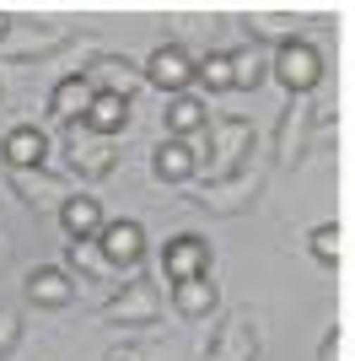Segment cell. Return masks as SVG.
I'll return each instance as SVG.
<instances>
[{
    "instance_id": "obj_28",
    "label": "cell",
    "mask_w": 355,
    "mask_h": 361,
    "mask_svg": "<svg viewBox=\"0 0 355 361\" xmlns=\"http://www.w3.org/2000/svg\"><path fill=\"white\" fill-rule=\"evenodd\" d=\"M108 361H151V350H113Z\"/></svg>"
},
{
    "instance_id": "obj_19",
    "label": "cell",
    "mask_w": 355,
    "mask_h": 361,
    "mask_svg": "<svg viewBox=\"0 0 355 361\" xmlns=\"http://www.w3.org/2000/svg\"><path fill=\"white\" fill-rule=\"evenodd\" d=\"M173 307L183 318H210L221 307V286L210 281V275H194V281H178L173 286Z\"/></svg>"
},
{
    "instance_id": "obj_29",
    "label": "cell",
    "mask_w": 355,
    "mask_h": 361,
    "mask_svg": "<svg viewBox=\"0 0 355 361\" xmlns=\"http://www.w3.org/2000/svg\"><path fill=\"white\" fill-rule=\"evenodd\" d=\"M6 38H11V16L0 11V44H6Z\"/></svg>"
},
{
    "instance_id": "obj_16",
    "label": "cell",
    "mask_w": 355,
    "mask_h": 361,
    "mask_svg": "<svg viewBox=\"0 0 355 361\" xmlns=\"http://www.w3.org/2000/svg\"><path fill=\"white\" fill-rule=\"evenodd\" d=\"M0 151H6V167H11V173H32V167H44V157H49V135L38 124H16Z\"/></svg>"
},
{
    "instance_id": "obj_23",
    "label": "cell",
    "mask_w": 355,
    "mask_h": 361,
    "mask_svg": "<svg viewBox=\"0 0 355 361\" xmlns=\"http://www.w3.org/2000/svg\"><path fill=\"white\" fill-rule=\"evenodd\" d=\"M75 32L70 27H49V32H32V38H16L11 44V60H49L59 49H70Z\"/></svg>"
},
{
    "instance_id": "obj_24",
    "label": "cell",
    "mask_w": 355,
    "mask_h": 361,
    "mask_svg": "<svg viewBox=\"0 0 355 361\" xmlns=\"http://www.w3.org/2000/svg\"><path fill=\"white\" fill-rule=\"evenodd\" d=\"M194 81H205L210 92H232V54H205V60H194Z\"/></svg>"
},
{
    "instance_id": "obj_9",
    "label": "cell",
    "mask_w": 355,
    "mask_h": 361,
    "mask_svg": "<svg viewBox=\"0 0 355 361\" xmlns=\"http://www.w3.org/2000/svg\"><path fill=\"white\" fill-rule=\"evenodd\" d=\"M140 81H151L156 92L178 97V92L194 87V54H189V49H178V44H156V49H151V60H146V71H140Z\"/></svg>"
},
{
    "instance_id": "obj_26",
    "label": "cell",
    "mask_w": 355,
    "mask_h": 361,
    "mask_svg": "<svg viewBox=\"0 0 355 361\" xmlns=\"http://www.w3.org/2000/svg\"><path fill=\"white\" fill-rule=\"evenodd\" d=\"M318 361H350V324H328Z\"/></svg>"
},
{
    "instance_id": "obj_21",
    "label": "cell",
    "mask_w": 355,
    "mask_h": 361,
    "mask_svg": "<svg viewBox=\"0 0 355 361\" xmlns=\"http://www.w3.org/2000/svg\"><path fill=\"white\" fill-rule=\"evenodd\" d=\"M264 75H269V54L259 44H248V49L232 54V92H259Z\"/></svg>"
},
{
    "instance_id": "obj_18",
    "label": "cell",
    "mask_w": 355,
    "mask_h": 361,
    "mask_svg": "<svg viewBox=\"0 0 355 361\" xmlns=\"http://www.w3.org/2000/svg\"><path fill=\"white\" fill-rule=\"evenodd\" d=\"M151 173L162 183H189L194 173H199V151H194L189 140H162V146L151 151Z\"/></svg>"
},
{
    "instance_id": "obj_30",
    "label": "cell",
    "mask_w": 355,
    "mask_h": 361,
    "mask_svg": "<svg viewBox=\"0 0 355 361\" xmlns=\"http://www.w3.org/2000/svg\"><path fill=\"white\" fill-rule=\"evenodd\" d=\"M0 92H6V87H0Z\"/></svg>"
},
{
    "instance_id": "obj_7",
    "label": "cell",
    "mask_w": 355,
    "mask_h": 361,
    "mask_svg": "<svg viewBox=\"0 0 355 361\" xmlns=\"http://www.w3.org/2000/svg\"><path fill=\"white\" fill-rule=\"evenodd\" d=\"M92 243H97V254H103L118 275H135L140 259H146V226L140 221H103V232Z\"/></svg>"
},
{
    "instance_id": "obj_25",
    "label": "cell",
    "mask_w": 355,
    "mask_h": 361,
    "mask_svg": "<svg viewBox=\"0 0 355 361\" xmlns=\"http://www.w3.org/2000/svg\"><path fill=\"white\" fill-rule=\"evenodd\" d=\"M65 259H70V270H81V275H103V281H118V270L108 264L103 254H97V243H70V248H65Z\"/></svg>"
},
{
    "instance_id": "obj_15",
    "label": "cell",
    "mask_w": 355,
    "mask_h": 361,
    "mask_svg": "<svg viewBox=\"0 0 355 361\" xmlns=\"http://www.w3.org/2000/svg\"><path fill=\"white\" fill-rule=\"evenodd\" d=\"M103 205H97V195H70L65 205H59V226H65V238L70 243H92L97 232H103Z\"/></svg>"
},
{
    "instance_id": "obj_11",
    "label": "cell",
    "mask_w": 355,
    "mask_h": 361,
    "mask_svg": "<svg viewBox=\"0 0 355 361\" xmlns=\"http://www.w3.org/2000/svg\"><path fill=\"white\" fill-rule=\"evenodd\" d=\"M92 97H97V87H92L87 75H59L54 92H49V114H54L59 124H81V114L92 108Z\"/></svg>"
},
{
    "instance_id": "obj_4",
    "label": "cell",
    "mask_w": 355,
    "mask_h": 361,
    "mask_svg": "<svg viewBox=\"0 0 355 361\" xmlns=\"http://www.w3.org/2000/svg\"><path fill=\"white\" fill-rule=\"evenodd\" d=\"M312 124H318V108L312 97H291L280 108V124H275V151H269V167H296L301 151L312 146Z\"/></svg>"
},
{
    "instance_id": "obj_5",
    "label": "cell",
    "mask_w": 355,
    "mask_h": 361,
    "mask_svg": "<svg viewBox=\"0 0 355 361\" xmlns=\"http://www.w3.org/2000/svg\"><path fill=\"white\" fill-rule=\"evenodd\" d=\"M156 318H162V286L140 281V275H130L124 291L108 297V307H103V324H113V329H124V324H156Z\"/></svg>"
},
{
    "instance_id": "obj_13",
    "label": "cell",
    "mask_w": 355,
    "mask_h": 361,
    "mask_svg": "<svg viewBox=\"0 0 355 361\" xmlns=\"http://www.w3.org/2000/svg\"><path fill=\"white\" fill-rule=\"evenodd\" d=\"M11 189L22 200H27L32 211H59L65 200H70V189H65V178H54V173H44V167H32V173H11Z\"/></svg>"
},
{
    "instance_id": "obj_17",
    "label": "cell",
    "mask_w": 355,
    "mask_h": 361,
    "mask_svg": "<svg viewBox=\"0 0 355 361\" xmlns=\"http://www.w3.org/2000/svg\"><path fill=\"white\" fill-rule=\"evenodd\" d=\"M162 124H167V140H189V135H199V130L210 124V108L199 103L194 92H178V97H167Z\"/></svg>"
},
{
    "instance_id": "obj_14",
    "label": "cell",
    "mask_w": 355,
    "mask_h": 361,
    "mask_svg": "<svg viewBox=\"0 0 355 361\" xmlns=\"http://www.w3.org/2000/svg\"><path fill=\"white\" fill-rule=\"evenodd\" d=\"M97 92H113V97H124L130 103L135 87H140V71H135V60H118V54H97V65H87L81 71Z\"/></svg>"
},
{
    "instance_id": "obj_3",
    "label": "cell",
    "mask_w": 355,
    "mask_h": 361,
    "mask_svg": "<svg viewBox=\"0 0 355 361\" xmlns=\"http://www.w3.org/2000/svg\"><path fill=\"white\" fill-rule=\"evenodd\" d=\"M269 75H275L291 97H312V87L323 81V54H318L307 38H280L275 54H269Z\"/></svg>"
},
{
    "instance_id": "obj_20",
    "label": "cell",
    "mask_w": 355,
    "mask_h": 361,
    "mask_svg": "<svg viewBox=\"0 0 355 361\" xmlns=\"http://www.w3.org/2000/svg\"><path fill=\"white\" fill-rule=\"evenodd\" d=\"M81 124H87L92 135H103V140H113L124 124H130V103L124 97H113V92H97L92 97V108L81 114Z\"/></svg>"
},
{
    "instance_id": "obj_8",
    "label": "cell",
    "mask_w": 355,
    "mask_h": 361,
    "mask_svg": "<svg viewBox=\"0 0 355 361\" xmlns=\"http://www.w3.org/2000/svg\"><path fill=\"white\" fill-rule=\"evenodd\" d=\"M259 350H264L259 318L237 313V318H226L221 329H216V340L205 345V361H259Z\"/></svg>"
},
{
    "instance_id": "obj_2",
    "label": "cell",
    "mask_w": 355,
    "mask_h": 361,
    "mask_svg": "<svg viewBox=\"0 0 355 361\" xmlns=\"http://www.w3.org/2000/svg\"><path fill=\"white\" fill-rule=\"evenodd\" d=\"M253 151H259V130H253L248 119H216V130H210V151L199 157V167L210 173L205 183L232 178V173L248 162Z\"/></svg>"
},
{
    "instance_id": "obj_22",
    "label": "cell",
    "mask_w": 355,
    "mask_h": 361,
    "mask_svg": "<svg viewBox=\"0 0 355 361\" xmlns=\"http://www.w3.org/2000/svg\"><path fill=\"white\" fill-rule=\"evenodd\" d=\"M307 248H312V259H318V264H340V259L350 254V232H344L340 221H323V226H312Z\"/></svg>"
},
{
    "instance_id": "obj_1",
    "label": "cell",
    "mask_w": 355,
    "mask_h": 361,
    "mask_svg": "<svg viewBox=\"0 0 355 361\" xmlns=\"http://www.w3.org/2000/svg\"><path fill=\"white\" fill-rule=\"evenodd\" d=\"M264 178H269V157H264V151H253L232 178H216V183H205L199 195H189V205H199V211H210V216H242V211L259 205Z\"/></svg>"
},
{
    "instance_id": "obj_27",
    "label": "cell",
    "mask_w": 355,
    "mask_h": 361,
    "mask_svg": "<svg viewBox=\"0 0 355 361\" xmlns=\"http://www.w3.org/2000/svg\"><path fill=\"white\" fill-rule=\"evenodd\" d=\"M16 340H22V318H16V307H0V361L16 350Z\"/></svg>"
},
{
    "instance_id": "obj_10",
    "label": "cell",
    "mask_w": 355,
    "mask_h": 361,
    "mask_svg": "<svg viewBox=\"0 0 355 361\" xmlns=\"http://www.w3.org/2000/svg\"><path fill=\"white\" fill-rule=\"evenodd\" d=\"M162 275L167 281H194V275H210V243L199 238V232H178V238H167L162 248Z\"/></svg>"
},
{
    "instance_id": "obj_12",
    "label": "cell",
    "mask_w": 355,
    "mask_h": 361,
    "mask_svg": "<svg viewBox=\"0 0 355 361\" xmlns=\"http://www.w3.org/2000/svg\"><path fill=\"white\" fill-rule=\"evenodd\" d=\"M27 302H38V307H70L75 302V281L65 264H38V270H27Z\"/></svg>"
},
{
    "instance_id": "obj_6",
    "label": "cell",
    "mask_w": 355,
    "mask_h": 361,
    "mask_svg": "<svg viewBox=\"0 0 355 361\" xmlns=\"http://www.w3.org/2000/svg\"><path fill=\"white\" fill-rule=\"evenodd\" d=\"M65 151H70V167H75V173H81L87 183L108 178V173L118 167V151H113V140L92 135L87 124H65Z\"/></svg>"
}]
</instances>
